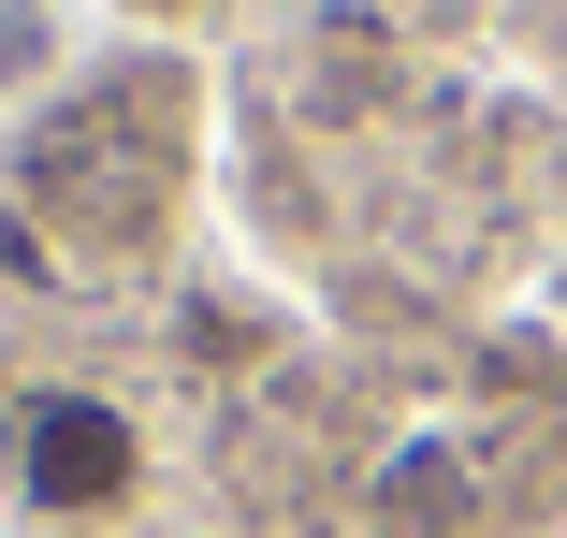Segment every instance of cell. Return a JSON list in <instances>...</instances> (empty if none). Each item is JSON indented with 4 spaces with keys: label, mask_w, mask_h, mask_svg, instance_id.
I'll return each instance as SVG.
<instances>
[{
    "label": "cell",
    "mask_w": 567,
    "mask_h": 538,
    "mask_svg": "<svg viewBox=\"0 0 567 538\" xmlns=\"http://www.w3.org/2000/svg\"><path fill=\"white\" fill-rule=\"evenodd\" d=\"M0 466H16V509L30 524H117L146 495V422L87 379H44L0 407Z\"/></svg>",
    "instance_id": "cell-1"
},
{
    "label": "cell",
    "mask_w": 567,
    "mask_h": 538,
    "mask_svg": "<svg viewBox=\"0 0 567 538\" xmlns=\"http://www.w3.org/2000/svg\"><path fill=\"white\" fill-rule=\"evenodd\" d=\"M30 59H44V15L16 0V15H0V87H30Z\"/></svg>",
    "instance_id": "cell-2"
},
{
    "label": "cell",
    "mask_w": 567,
    "mask_h": 538,
    "mask_svg": "<svg viewBox=\"0 0 567 538\" xmlns=\"http://www.w3.org/2000/svg\"><path fill=\"white\" fill-rule=\"evenodd\" d=\"M117 15H189V0H117Z\"/></svg>",
    "instance_id": "cell-3"
},
{
    "label": "cell",
    "mask_w": 567,
    "mask_h": 538,
    "mask_svg": "<svg viewBox=\"0 0 567 538\" xmlns=\"http://www.w3.org/2000/svg\"><path fill=\"white\" fill-rule=\"evenodd\" d=\"M0 379H16V364H0Z\"/></svg>",
    "instance_id": "cell-4"
}]
</instances>
